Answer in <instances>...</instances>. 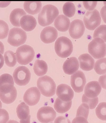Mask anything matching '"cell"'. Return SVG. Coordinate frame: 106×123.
<instances>
[{
	"label": "cell",
	"instance_id": "cell-1",
	"mask_svg": "<svg viewBox=\"0 0 106 123\" xmlns=\"http://www.w3.org/2000/svg\"><path fill=\"white\" fill-rule=\"evenodd\" d=\"M59 14L58 8L54 5L43 6L38 16L39 24L42 26H48L53 23Z\"/></svg>",
	"mask_w": 106,
	"mask_h": 123
},
{
	"label": "cell",
	"instance_id": "cell-2",
	"mask_svg": "<svg viewBox=\"0 0 106 123\" xmlns=\"http://www.w3.org/2000/svg\"><path fill=\"white\" fill-rule=\"evenodd\" d=\"M73 46L71 41L65 37H60L57 39L55 44L56 54L59 57L66 58L72 53Z\"/></svg>",
	"mask_w": 106,
	"mask_h": 123
},
{
	"label": "cell",
	"instance_id": "cell-3",
	"mask_svg": "<svg viewBox=\"0 0 106 123\" xmlns=\"http://www.w3.org/2000/svg\"><path fill=\"white\" fill-rule=\"evenodd\" d=\"M37 86L42 95L46 97H52L55 94V83L49 76H45L39 78Z\"/></svg>",
	"mask_w": 106,
	"mask_h": 123
},
{
	"label": "cell",
	"instance_id": "cell-4",
	"mask_svg": "<svg viewBox=\"0 0 106 123\" xmlns=\"http://www.w3.org/2000/svg\"><path fill=\"white\" fill-rule=\"evenodd\" d=\"M88 49L89 53L94 59H101L106 55V44L100 38L93 39L89 43Z\"/></svg>",
	"mask_w": 106,
	"mask_h": 123
},
{
	"label": "cell",
	"instance_id": "cell-5",
	"mask_svg": "<svg viewBox=\"0 0 106 123\" xmlns=\"http://www.w3.org/2000/svg\"><path fill=\"white\" fill-rule=\"evenodd\" d=\"M16 55L18 63L22 65H26L33 60L35 52L31 46L25 44L18 48Z\"/></svg>",
	"mask_w": 106,
	"mask_h": 123
},
{
	"label": "cell",
	"instance_id": "cell-6",
	"mask_svg": "<svg viewBox=\"0 0 106 123\" xmlns=\"http://www.w3.org/2000/svg\"><path fill=\"white\" fill-rule=\"evenodd\" d=\"M27 35L24 30L20 28L14 27L9 31L8 42L12 46L18 47L25 43Z\"/></svg>",
	"mask_w": 106,
	"mask_h": 123
},
{
	"label": "cell",
	"instance_id": "cell-7",
	"mask_svg": "<svg viewBox=\"0 0 106 123\" xmlns=\"http://www.w3.org/2000/svg\"><path fill=\"white\" fill-rule=\"evenodd\" d=\"M17 92L12 85L6 84L0 87V99L4 103L10 104L15 100Z\"/></svg>",
	"mask_w": 106,
	"mask_h": 123
},
{
	"label": "cell",
	"instance_id": "cell-8",
	"mask_svg": "<svg viewBox=\"0 0 106 123\" xmlns=\"http://www.w3.org/2000/svg\"><path fill=\"white\" fill-rule=\"evenodd\" d=\"M31 74L28 68L25 66L18 67L15 70L13 74L14 82L18 85L25 86L30 81Z\"/></svg>",
	"mask_w": 106,
	"mask_h": 123
},
{
	"label": "cell",
	"instance_id": "cell-9",
	"mask_svg": "<svg viewBox=\"0 0 106 123\" xmlns=\"http://www.w3.org/2000/svg\"><path fill=\"white\" fill-rule=\"evenodd\" d=\"M83 22L86 28L89 30L96 29L101 22V16L98 11L94 9L87 12L83 18Z\"/></svg>",
	"mask_w": 106,
	"mask_h": 123
},
{
	"label": "cell",
	"instance_id": "cell-10",
	"mask_svg": "<svg viewBox=\"0 0 106 123\" xmlns=\"http://www.w3.org/2000/svg\"><path fill=\"white\" fill-rule=\"evenodd\" d=\"M86 83L85 75L81 71H78L71 76V86L75 92L79 93L83 92Z\"/></svg>",
	"mask_w": 106,
	"mask_h": 123
},
{
	"label": "cell",
	"instance_id": "cell-11",
	"mask_svg": "<svg viewBox=\"0 0 106 123\" xmlns=\"http://www.w3.org/2000/svg\"><path fill=\"white\" fill-rule=\"evenodd\" d=\"M56 113L53 109L50 106H44L40 108L37 113L38 120L42 123L52 122L56 117Z\"/></svg>",
	"mask_w": 106,
	"mask_h": 123
},
{
	"label": "cell",
	"instance_id": "cell-12",
	"mask_svg": "<svg viewBox=\"0 0 106 123\" xmlns=\"http://www.w3.org/2000/svg\"><path fill=\"white\" fill-rule=\"evenodd\" d=\"M41 97V93L38 88L33 87L28 89L25 92L23 96V100L26 104L33 106L38 104Z\"/></svg>",
	"mask_w": 106,
	"mask_h": 123
},
{
	"label": "cell",
	"instance_id": "cell-13",
	"mask_svg": "<svg viewBox=\"0 0 106 123\" xmlns=\"http://www.w3.org/2000/svg\"><path fill=\"white\" fill-rule=\"evenodd\" d=\"M85 31V27L83 22L81 20L76 19L71 23L69 33L72 38H80L83 35Z\"/></svg>",
	"mask_w": 106,
	"mask_h": 123
},
{
	"label": "cell",
	"instance_id": "cell-14",
	"mask_svg": "<svg viewBox=\"0 0 106 123\" xmlns=\"http://www.w3.org/2000/svg\"><path fill=\"white\" fill-rule=\"evenodd\" d=\"M56 94L58 98L65 102L71 101L74 96V92L70 86L65 84H61L57 87Z\"/></svg>",
	"mask_w": 106,
	"mask_h": 123
},
{
	"label": "cell",
	"instance_id": "cell-15",
	"mask_svg": "<svg viewBox=\"0 0 106 123\" xmlns=\"http://www.w3.org/2000/svg\"><path fill=\"white\" fill-rule=\"evenodd\" d=\"M58 37L57 30L52 26H47L41 31V38L43 43L49 44L55 41Z\"/></svg>",
	"mask_w": 106,
	"mask_h": 123
},
{
	"label": "cell",
	"instance_id": "cell-16",
	"mask_svg": "<svg viewBox=\"0 0 106 123\" xmlns=\"http://www.w3.org/2000/svg\"><path fill=\"white\" fill-rule=\"evenodd\" d=\"M101 91V87L97 81L89 82L86 85L84 89V95L90 98L97 97Z\"/></svg>",
	"mask_w": 106,
	"mask_h": 123
},
{
	"label": "cell",
	"instance_id": "cell-17",
	"mask_svg": "<svg viewBox=\"0 0 106 123\" xmlns=\"http://www.w3.org/2000/svg\"><path fill=\"white\" fill-rule=\"evenodd\" d=\"M79 68L78 59L75 57H72L66 60L64 63V72L67 74H73L78 70Z\"/></svg>",
	"mask_w": 106,
	"mask_h": 123
},
{
	"label": "cell",
	"instance_id": "cell-18",
	"mask_svg": "<svg viewBox=\"0 0 106 123\" xmlns=\"http://www.w3.org/2000/svg\"><path fill=\"white\" fill-rule=\"evenodd\" d=\"M80 67L85 71H89L94 68L95 61L90 55L84 54L80 55L78 57Z\"/></svg>",
	"mask_w": 106,
	"mask_h": 123
},
{
	"label": "cell",
	"instance_id": "cell-19",
	"mask_svg": "<svg viewBox=\"0 0 106 123\" xmlns=\"http://www.w3.org/2000/svg\"><path fill=\"white\" fill-rule=\"evenodd\" d=\"M21 27L26 31H30L33 30L37 25L35 18L33 16L25 15L21 18L20 21Z\"/></svg>",
	"mask_w": 106,
	"mask_h": 123
},
{
	"label": "cell",
	"instance_id": "cell-20",
	"mask_svg": "<svg viewBox=\"0 0 106 123\" xmlns=\"http://www.w3.org/2000/svg\"><path fill=\"white\" fill-rule=\"evenodd\" d=\"M70 21L68 18L63 15L58 16L54 22V25L58 31L65 32L68 30Z\"/></svg>",
	"mask_w": 106,
	"mask_h": 123
},
{
	"label": "cell",
	"instance_id": "cell-21",
	"mask_svg": "<svg viewBox=\"0 0 106 123\" xmlns=\"http://www.w3.org/2000/svg\"><path fill=\"white\" fill-rule=\"evenodd\" d=\"M42 7V3L40 1H26L24 3V8L25 11L33 15L40 12Z\"/></svg>",
	"mask_w": 106,
	"mask_h": 123
},
{
	"label": "cell",
	"instance_id": "cell-22",
	"mask_svg": "<svg viewBox=\"0 0 106 123\" xmlns=\"http://www.w3.org/2000/svg\"><path fill=\"white\" fill-rule=\"evenodd\" d=\"M26 14L25 12L22 8H17L14 9L11 13L9 17L11 23L13 26L20 27L21 18Z\"/></svg>",
	"mask_w": 106,
	"mask_h": 123
},
{
	"label": "cell",
	"instance_id": "cell-23",
	"mask_svg": "<svg viewBox=\"0 0 106 123\" xmlns=\"http://www.w3.org/2000/svg\"><path fill=\"white\" fill-rule=\"evenodd\" d=\"M72 104V101L70 102L64 101L58 98L54 104V108L58 113H63L70 110L71 106Z\"/></svg>",
	"mask_w": 106,
	"mask_h": 123
},
{
	"label": "cell",
	"instance_id": "cell-24",
	"mask_svg": "<svg viewBox=\"0 0 106 123\" xmlns=\"http://www.w3.org/2000/svg\"><path fill=\"white\" fill-rule=\"evenodd\" d=\"M33 69L36 75L39 77H41L47 73L48 66L45 61L37 59L34 64Z\"/></svg>",
	"mask_w": 106,
	"mask_h": 123
},
{
	"label": "cell",
	"instance_id": "cell-25",
	"mask_svg": "<svg viewBox=\"0 0 106 123\" xmlns=\"http://www.w3.org/2000/svg\"><path fill=\"white\" fill-rule=\"evenodd\" d=\"M17 115L20 120L26 119L30 114L29 107L24 102L21 103L17 108Z\"/></svg>",
	"mask_w": 106,
	"mask_h": 123
},
{
	"label": "cell",
	"instance_id": "cell-26",
	"mask_svg": "<svg viewBox=\"0 0 106 123\" xmlns=\"http://www.w3.org/2000/svg\"><path fill=\"white\" fill-rule=\"evenodd\" d=\"M5 63L9 67H14L16 64L17 59L15 54L12 51L8 50L4 54Z\"/></svg>",
	"mask_w": 106,
	"mask_h": 123
},
{
	"label": "cell",
	"instance_id": "cell-27",
	"mask_svg": "<svg viewBox=\"0 0 106 123\" xmlns=\"http://www.w3.org/2000/svg\"><path fill=\"white\" fill-rule=\"evenodd\" d=\"M94 70L97 74L102 75L106 73V58L97 60L94 65Z\"/></svg>",
	"mask_w": 106,
	"mask_h": 123
},
{
	"label": "cell",
	"instance_id": "cell-28",
	"mask_svg": "<svg viewBox=\"0 0 106 123\" xmlns=\"http://www.w3.org/2000/svg\"><path fill=\"white\" fill-rule=\"evenodd\" d=\"M64 14L66 17L71 18L75 15L76 11L75 5L71 2H67L63 7Z\"/></svg>",
	"mask_w": 106,
	"mask_h": 123
},
{
	"label": "cell",
	"instance_id": "cell-29",
	"mask_svg": "<svg viewBox=\"0 0 106 123\" xmlns=\"http://www.w3.org/2000/svg\"><path fill=\"white\" fill-rule=\"evenodd\" d=\"M97 117L103 121H106V103H100L96 109Z\"/></svg>",
	"mask_w": 106,
	"mask_h": 123
},
{
	"label": "cell",
	"instance_id": "cell-30",
	"mask_svg": "<svg viewBox=\"0 0 106 123\" xmlns=\"http://www.w3.org/2000/svg\"><path fill=\"white\" fill-rule=\"evenodd\" d=\"M94 39L99 38L106 42V25H102L98 26L94 32Z\"/></svg>",
	"mask_w": 106,
	"mask_h": 123
},
{
	"label": "cell",
	"instance_id": "cell-31",
	"mask_svg": "<svg viewBox=\"0 0 106 123\" xmlns=\"http://www.w3.org/2000/svg\"><path fill=\"white\" fill-rule=\"evenodd\" d=\"M89 111L88 106L85 103H82L79 106L77 110L76 117H81L87 119Z\"/></svg>",
	"mask_w": 106,
	"mask_h": 123
},
{
	"label": "cell",
	"instance_id": "cell-32",
	"mask_svg": "<svg viewBox=\"0 0 106 123\" xmlns=\"http://www.w3.org/2000/svg\"><path fill=\"white\" fill-rule=\"evenodd\" d=\"M82 103H85L88 106L90 110L95 109L98 103V97L93 98H90L87 97L84 94L82 95Z\"/></svg>",
	"mask_w": 106,
	"mask_h": 123
},
{
	"label": "cell",
	"instance_id": "cell-33",
	"mask_svg": "<svg viewBox=\"0 0 106 123\" xmlns=\"http://www.w3.org/2000/svg\"><path fill=\"white\" fill-rule=\"evenodd\" d=\"M9 30L8 24L5 21L0 20V39L7 37Z\"/></svg>",
	"mask_w": 106,
	"mask_h": 123
},
{
	"label": "cell",
	"instance_id": "cell-34",
	"mask_svg": "<svg viewBox=\"0 0 106 123\" xmlns=\"http://www.w3.org/2000/svg\"><path fill=\"white\" fill-rule=\"evenodd\" d=\"M9 84L14 85V81L12 76L8 74H4L0 76V87L3 85Z\"/></svg>",
	"mask_w": 106,
	"mask_h": 123
},
{
	"label": "cell",
	"instance_id": "cell-35",
	"mask_svg": "<svg viewBox=\"0 0 106 123\" xmlns=\"http://www.w3.org/2000/svg\"><path fill=\"white\" fill-rule=\"evenodd\" d=\"M9 119L8 112L5 109H0V123H7Z\"/></svg>",
	"mask_w": 106,
	"mask_h": 123
},
{
	"label": "cell",
	"instance_id": "cell-36",
	"mask_svg": "<svg viewBox=\"0 0 106 123\" xmlns=\"http://www.w3.org/2000/svg\"><path fill=\"white\" fill-rule=\"evenodd\" d=\"M97 1H83V4L84 8L89 11L94 10L97 5Z\"/></svg>",
	"mask_w": 106,
	"mask_h": 123
},
{
	"label": "cell",
	"instance_id": "cell-37",
	"mask_svg": "<svg viewBox=\"0 0 106 123\" xmlns=\"http://www.w3.org/2000/svg\"><path fill=\"white\" fill-rule=\"evenodd\" d=\"M54 123H71L70 121L63 116H59L56 119Z\"/></svg>",
	"mask_w": 106,
	"mask_h": 123
},
{
	"label": "cell",
	"instance_id": "cell-38",
	"mask_svg": "<svg viewBox=\"0 0 106 123\" xmlns=\"http://www.w3.org/2000/svg\"><path fill=\"white\" fill-rule=\"evenodd\" d=\"M98 81L102 87L106 90V74L100 76Z\"/></svg>",
	"mask_w": 106,
	"mask_h": 123
},
{
	"label": "cell",
	"instance_id": "cell-39",
	"mask_svg": "<svg viewBox=\"0 0 106 123\" xmlns=\"http://www.w3.org/2000/svg\"><path fill=\"white\" fill-rule=\"evenodd\" d=\"M72 123H89L87 120L84 117H78L74 119Z\"/></svg>",
	"mask_w": 106,
	"mask_h": 123
},
{
	"label": "cell",
	"instance_id": "cell-40",
	"mask_svg": "<svg viewBox=\"0 0 106 123\" xmlns=\"http://www.w3.org/2000/svg\"><path fill=\"white\" fill-rule=\"evenodd\" d=\"M100 14L104 22L106 23V5H105L101 8Z\"/></svg>",
	"mask_w": 106,
	"mask_h": 123
},
{
	"label": "cell",
	"instance_id": "cell-41",
	"mask_svg": "<svg viewBox=\"0 0 106 123\" xmlns=\"http://www.w3.org/2000/svg\"><path fill=\"white\" fill-rule=\"evenodd\" d=\"M4 64V59L2 54H0V69L2 68Z\"/></svg>",
	"mask_w": 106,
	"mask_h": 123
},
{
	"label": "cell",
	"instance_id": "cell-42",
	"mask_svg": "<svg viewBox=\"0 0 106 123\" xmlns=\"http://www.w3.org/2000/svg\"><path fill=\"white\" fill-rule=\"evenodd\" d=\"M5 51V47L4 44L1 42L0 41V54H3Z\"/></svg>",
	"mask_w": 106,
	"mask_h": 123
},
{
	"label": "cell",
	"instance_id": "cell-43",
	"mask_svg": "<svg viewBox=\"0 0 106 123\" xmlns=\"http://www.w3.org/2000/svg\"><path fill=\"white\" fill-rule=\"evenodd\" d=\"M31 116L29 115L28 118L24 120H20V123H30Z\"/></svg>",
	"mask_w": 106,
	"mask_h": 123
},
{
	"label": "cell",
	"instance_id": "cell-44",
	"mask_svg": "<svg viewBox=\"0 0 106 123\" xmlns=\"http://www.w3.org/2000/svg\"><path fill=\"white\" fill-rule=\"evenodd\" d=\"M19 123L16 121L14 120H10L8 121V123Z\"/></svg>",
	"mask_w": 106,
	"mask_h": 123
},
{
	"label": "cell",
	"instance_id": "cell-45",
	"mask_svg": "<svg viewBox=\"0 0 106 123\" xmlns=\"http://www.w3.org/2000/svg\"><path fill=\"white\" fill-rule=\"evenodd\" d=\"M2 103L1 102L0 100V109H1L2 108Z\"/></svg>",
	"mask_w": 106,
	"mask_h": 123
},
{
	"label": "cell",
	"instance_id": "cell-46",
	"mask_svg": "<svg viewBox=\"0 0 106 123\" xmlns=\"http://www.w3.org/2000/svg\"><path fill=\"white\" fill-rule=\"evenodd\" d=\"M104 5H106V1L104 2Z\"/></svg>",
	"mask_w": 106,
	"mask_h": 123
},
{
	"label": "cell",
	"instance_id": "cell-47",
	"mask_svg": "<svg viewBox=\"0 0 106 123\" xmlns=\"http://www.w3.org/2000/svg\"></svg>",
	"mask_w": 106,
	"mask_h": 123
}]
</instances>
